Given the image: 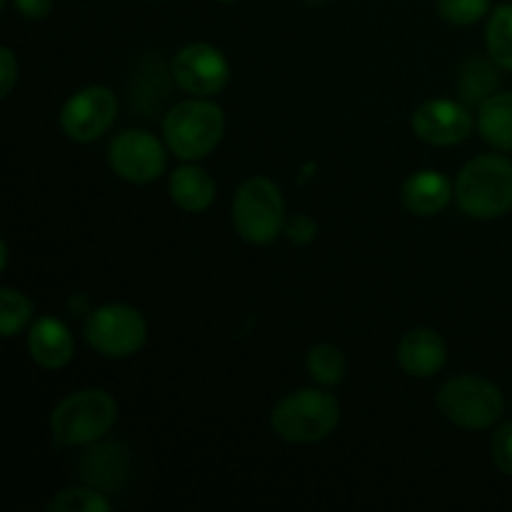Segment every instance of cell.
I'll use <instances>...</instances> for the list:
<instances>
[{
	"instance_id": "cell-7",
	"label": "cell",
	"mask_w": 512,
	"mask_h": 512,
	"mask_svg": "<svg viewBox=\"0 0 512 512\" xmlns=\"http://www.w3.org/2000/svg\"><path fill=\"white\" fill-rule=\"evenodd\" d=\"M85 340L105 358H133L148 340V323L133 305L110 303L90 310L85 318Z\"/></svg>"
},
{
	"instance_id": "cell-21",
	"label": "cell",
	"mask_w": 512,
	"mask_h": 512,
	"mask_svg": "<svg viewBox=\"0 0 512 512\" xmlns=\"http://www.w3.org/2000/svg\"><path fill=\"white\" fill-rule=\"evenodd\" d=\"M308 373L320 388H333L345 378V355L338 345L318 343L308 353Z\"/></svg>"
},
{
	"instance_id": "cell-26",
	"label": "cell",
	"mask_w": 512,
	"mask_h": 512,
	"mask_svg": "<svg viewBox=\"0 0 512 512\" xmlns=\"http://www.w3.org/2000/svg\"><path fill=\"white\" fill-rule=\"evenodd\" d=\"M283 235L293 245H308V243H313L315 235H318V223H315L313 215H308V213L290 215V218L285 220Z\"/></svg>"
},
{
	"instance_id": "cell-2",
	"label": "cell",
	"mask_w": 512,
	"mask_h": 512,
	"mask_svg": "<svg viewBox=\"0 0 512 512\" xmlns=\"http://www.w3.org/2000/svg\"><path fill=\"white\" fill-rule=\"evenodd\" d=\"M118 420V403L100 388L75 390L65 395L50 415L55 448H85L110 433Z\"/></svg>"
},
{
	"instance_id": "cell-15",
	"label": "cell",
	"mask_w": 512,
	"mask_h": 512,
	"mask_svg": "<svg viewBox=\"0 0 512 512\" xmlns=\"http://www.w3.org/2000/svg\"><path fill=\"white\" fill-rule=\"evenodd\" d=\"M455 195V185L438 170H418L403 183L400 198L413 215L433 218L440 210L448 208L450 198Z\"/></svg>"
},
{
	"instance_id": "cell-32",
	"label": "cell",
	"mask_w": 512,
	"mask_h": 512,
	"mask_svg": "<svg viewBox=\"0 0 512 512\" xmlns=\"http://www.w3.org/2000/svg\"><path fill=\"white\" fill-rule=\"evenodd\" d=\"M218 3H238V0H218Z\"/></svg>"
},
{
	"instance_id": "cell-16",
	"label": "cell",
	"mask_w": 512,
	"mask_h": 512,
	"mask_svg": "<svg viewBox=\"0 0 512 512\" xmlns=\"http://www.w3.org/2000/svg\"><path fill=\"white\" fill-rule=\"evenodd\" d=\"M170 83H175L173 70H165L163 58L158 55H145L140 60V68L130 80V98L138 110L153 118L158 108H163L165 100L170 98Z\"/></svg>"
},
{
	"instance_id": "cell-9",
	"label": "cell",
	"mask_w": 512,
	"mask_h": 512,
	"mask_svg": "<svg viewBox=\"0 0 512 512\" xmlns=\"http://www.w3.org/2000/svg\"><path fill=\"white\" fill-rule=\"evenodd\" d=\"M165 148L168 145L160 143L148 130H125V133L115 135L108 148L110 168L118 178L128 180V183H155L168 165Z\"/></svg>"
},
{
	"instance_id": "cell-12",
	"label": "cell",
	"mask_w": 512,
	"mask_h": 512,
	"mask_svg": "<svg viewBox=\"0 0 512 512\" xmlns=\"http://www.w3.org/2000/svg\"><path fill=\"white\" fill-rule=\"evenodd\" d=\"M78 475L103 493H118L133 475L130 448L120 440H98L85 445V453L78 460Z\"/></svg>"
},
{
	"instance_id": "cell-28",
	"label": "cell",
	"mask_w": 512,
	"mask_h": 512,
	"mask_svg": "<svg viewBox=\"0 0 512 512\" xmlns=\"http://www.w3.org/2000/svg\"><path fill=\"white\" fill-rule=\"evenodd\" d=\"M13 8L28 20L48 18L53 10V0H13Z\"/></svg>"
},
{
	"instance_id": "cell-19",
	"label": "cell",
	"mask_w": 512,
	"mask_h": 512,
	"mask_svg": "<svg viewBox=\"0 0 512 512\" xmlns=\"http://www.w3.org/2000/svg\"><path fill=\"white\" fill-rule=\"evenodd\" d=\"M500 65L493 58H468L458 73V95L468 105H483L500 85Z\"/></svg>"
},
{
	"instance_id": "cell-13",
	"label": "cell",
	"mask_w": 512,
	"mask_h": 512,
	"mask_svg": "<svg viewBox=\"0 0 512 512\" xmlns=\"http://www.w3.org/2000/svg\"><path fill=\"white\" fill-rule=\"evenodd\" d=\"M448 360V345L433 328H413L398 345V363L410 378H433Z\"/></svg>"
},
{
	"instance_id": "cell-27",
	"label": "cell",
	"mask_w": 512,
	"mask_h": 512,
	"mask_svg": "<svg viewBox=\"0 0 512 512\" xmlns=\"http://www.w3.org/2000/svg\"><path fill=\"white\" fill-rule=\"evenodd\" d=\"M18 58L10 48H0V95L8 98L18 83Z\"/></svg>"
},
{
	"instance_id": "cell-4",
	"label": "cell",
	"mask_w": 512,
	"mask_h": 512,
	"mask_svg": "<svg viewBox=\"0 0 512 512\" xmlns=\"http://www.w3.org/2000/svg\"><path fill=\"white\" fill-rule=\"evenodd\" d=\"M225 135V113L208 98L183 100L163 118V140L173 155L185 163L205 158L220 145Z\"/></svg>"
},
{
	"instance_id": "cell-3",
	"label": "cell",
	"mask_w": 512,
	"mask_h": 512,
	"mask_svg": "<svg viewBox=\"0 0 512 512\" xmlns=\"http://www.w3.org/2000/svg\"><path fill=\"white\" fill-rule=\"evenodd\" d=\"M340 423V403L320 388L293 390L270 413V428L280 440L293 445L320 443Z\"/></svg>"
},
{
	"instance_id": "cell-23",
	"label": "cell",
	"mask_w": 512,
	"mask_h": 512,
	"mask_svg": "<svg viewBox=\"0 0 512 512\" xmlns=\"http://www.w3.org/2000/svg\"><path fill=\"white\" fill-rule=\"evenodd\" d=\"M50 512H110L113 503L98 488H68L55 493L48 503Z\"/></svg>"
},
{
	"instance_id": "cell-5",
	"label": "cell",
	"mask_w": 512,
	"mask_h": 512,
	"mask_svg": "<svg viewBox=\"0 0 512 512\" xmlns=\"http://www.w3.org/2000/svg\"><path fill=\"white\" fill-rule=\"evenodd\" d=\"M285 200L278 185L263 175H253L233 198V225L235 233L250 245H270L283 235L285 228Z\"/></svg>"
},
{
	"instance_id": "cell-18",
	"label": "cell",
	"mask_w": 512,
	"mask_h": 512,
	"mask_svg": "<svg viewBox=\"0 0 512 512\" xmlns=\"http://www.w3.org/2000/svg\"><path fill=\"white\" fill-rule=\"evenodd\" d=\"M478 130L483 140L493 148L512 150V90L510 93H495L480 105Z\"/></svg>"
},
{
	"instance_id": "cell-25",
	"label": "cell",
	"mask_w": 512,
	"mask_h": 512,
	"mask_svg": "<svg viewBox=\"0 0 512 512\" xmlns=\"http://www.w3.org/2000/svg\"><path fill=\"white\" fill-rule=\"evenodd\" d=\"M490 453H493V463L500 473L512 475V423H503L493 433V443H490Z\"/></svg>"
},
{
	"instance_id": "cell-24",
	"label": "cell",
	"mask_w": 512,
	"mask_h": 512,
	"mask_svg": "<svg viewBox=\"0 0 512 512\" xmlns=\"http://www.w3.org/2000/svg\"><path fill=\"white\" fill-rule=\"evenodd\" d=\"M435 10L450 25H475L490 13V0H438Z\"/></svg>"
},
{
	"instance_id": "cell-22",
	"label": "cell",
	"mask_w": 512,
	"mask_h": 512,
	"mask_svg": "<svg viewBox=\"0 0 512 512\" xmlns=\"http://www.w3.org/2000/svg\"><path fill=\"white\" fill-rule=\"evenodd\" d=\"M33 318V300L15 288L0 290V333L3 338H13Z\"/></svg>"
},
{
	"instance_id": "cell-1",
	"label": "cell",
	"mask_w": 512,
	"mask_h": 512,
	"mask_svg": "<svg viewBox=\"0 0 512 512\" xmlns=\"http://www.w3.org/2000/svg\"><path fill=\"white\" fill-rule=\"evenodd\" d=\"M455 200L468 218L495 220L512 210V160L485 153L468 160L455 178Z\"/></svg>"
},
{
	"instance_id": "cell-11",
	"label": "cell",
	"mask_w": 512,
	"mask_h": 512,
	"mask_svg": "<svg viewBox=\"0 0 512 512\" xmlns=\"http://www.w3.org/2000/svg\"><path fill=\"white\" fill-rule=\"evenodd\" d=\"M473 125L470 110L448 98L425 100L413 113V133L423 143L438 145V148H448V145L468 140V135L473 133Z\"/></svg>"
},
{
	"instance_id": "cell-6",
	"label": "cell",
	"mask_w": 512,
	"mask_h": 512,
	"mask_svg": "<svg viewBox=\"0 0 512 512\" xmlns=\"http://www.w3.org/2000/svg\"><path fill=\"white\" fill-rule=\"evenodd\" d=\"M438 408L460 428L488 430L503 418L505 398L493 380L480 375H455L440 385Z\"/></svg>"
},
{
	"instance_id": "cell-17",
	"label": "cell",
	"mask_w": 512,
	"mask_h": 512,
	"mask_svg": "<svg viewBox=\"0 0 512 512\" xmlns=\"http://www.w3.org/2000/svg\"><path fill=\"white\" fill-rule=\"evenodd\" d=\"M168 193L173 203L185 213H205L215 203V180L208 170L198 165H180L173 170L168 183Z\"/></svg>"
},
{
	"instance_id": "cell-30",
	"label": "cell",
	"mask_w": 512,
	"mask_h": 512,
	"mask_svg": "<svg viewBox=\"0 0 512 512\" xmlns=\"http://www.w3.org/2000/svg\"><path fill=\"white\" fill-rule=\"evenodd\" d=\"M305 5H310V8H320V5H325V3H330V0H303Z\"/></svg>"
},
{
	"instance_id": "cell-29",
	"label": "cell",
	"mask_w": 512,
	"mask_h": 512,
	"mask_svg": "<svg viewBox=\"0 0 512 512\" xmlns=\"http://www.w3.org/2000/svg\"><path fill=\"white\" fill-rule=\"evenodd\" d=\"M0 265H3V268L8 265V243H5V240L0 243Z\"/></svg>"
},
{
	"instance_id": "cell-10",
	"label": "cell",
	"mask_w": 512,
	"mask_h": 512,
	"mask_svg": "<svg viewBox=\"0 0 512 512\" xmlns=\"http://www.w3.org/2000/svg\"><path fill=\"white\" fill-rule=\"evenodd\" d=\"M175 85L193 98H213L228 85L230 63L210 43H190L170 60Z\"/></svg>"
},
{
	"instance_id": "cell-31",
	"label": "cell",
	"mask_w": 512,
	"mask_h": 512,
	"mask_svg": "<svg viewBox=\"0 0 512 512\" xmlns=\"http://www.w3.org/2000/svg\"><path fill=\"white\" fill-rule=\"evenodd\" d=\"M8 3H10V0H0V8H5Z\"/></svg>"
},
{
	"instance_id": "cell-8",
	"label": "cell",
	"mask_w": 512,
	"mask_h": 512,
	"mask_svg": "<svg viewBox=\"0 0 512 512\" xmlns=\"http://www.w3.org/2000/svg\"><path fill=\"white\" fill-rule=\"evenodd\" d=\"M118 115V95L105 85H88L65 100L60 110V128L75 143H93L103 138Z\"/></svg>"
},
{
	"instance_id": "cell-14",
	"label": "cell",
	"mask_w": 512,
	"mask_h": 512,
	"mask_svg": "<svg viewBox=\"0 0 512 512\" xmlns=\"http://www.w3.org/2000/svg\"><path fill=\"white\" fill-rule=\"evenodd\" d=\"M30 358L45 370H60L73 360L75 338L63 320L43 315L33 323L28 333Z\"/></svg>"
},
{
	"instance_id": "cell-20",
	"label": "cell",
	"mask_w": 512,
	"mask_h": 512,
	"mask_svg": "<svg viewBox=\"0 0 512 512\" xmlns=\"http://www.w3.org/2000/svg\"><path fill=\"white\" fill-rule=\"evenodd\" d=\"M488 53L503 70H512V3L493 10L485 30Z\"/></svg>"
}]
</instances>
